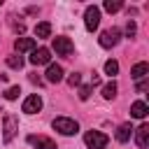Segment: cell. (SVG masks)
<instances>
[{
  "label": "cell",
  "instance_id": "cell-1",
  "mask_svg": "<svg viewBox=\"0 0 149 149\" xmlns=\"http://www.w3.org/2000/svg\"><path fill=\"white\" fill-rule=\"evenodd\" d=\"M16 130H19V119L14 114H5V119H2V140H5V144L14 140Z\"/></svg>",
  "mask_w": 149,
  "mask_h": 149
},
{
  "label": "cell",
  "instance_id": "cell-2",
  "mask_svg": "<svg viewBox=\"0 0 149 149\" xmlns=\"http://www.w3.org/2000/svg\"><path fill=\"white\" fill-rule=\"evenodd\" d=\"M54 128L61 133V135H74L79 130V123L74 119H68V116H58L54 119Z\"/></svg>",
  "mask_w": 149,
  "mask_h": 149
},
{
  "label": "cell",
  "instance_id": "cell-3",
  "mask_svg": "<svg viewBox=\"0 0 149 149\" xmlns=\"http://www.w3.org/2000/svg\"><path fill=\"white\" fill-rule=\"evenodd\" d=\"M84 142H86L88 149H105L107 147V135L100 133V130H88L84 135Z\"/></svg>",
  "mask_w": 149,
  "mask_h": 149
},
{
  "label": "cell",
  "instance_id": "cell-4",
  "mask_svg": "<svg viewBox=\"0 0 149 149\" xmlns=\"http://www.w3.org/2000/svg\"><path fill=\"white\" fill-rule=\"evenodd\" d=\"M119 40H121V30H119V28H107V30H102V35L98 37L100 47H105V49L119 44Z\"/></svg>",
  "mask_w": 149,
  "mask_h": 149
},
{
  "label": "cell",
  "instance_id": "cell-5",
  "mask_svg": "<svg viewBox=\"0 0 149 149\" xmlns=\"http://www.w3.org/2000/svg\"><path fill=\"white\" fill-rule=\"evenodd\" d=\"M84 23H86V30H91V33L98 28V23H100V9H98L95 5L86 7V14H84Z\"/></svg>",
  "mask_w": 149,
  "mask_h": 149
},
{
  "label": "cell",
  "instance_id": "cell-6",
  "mask_svg": "<svg viewBox=\"0 0 149 149\" xmlns=\"http://www.w3.org/2000/svg\"><path fill=\"white\" fill-rule=\"evenodd\" d=\"M54 51L58 54V56H70L72 51H74V44L70 42V37H54Z\"/></svg>",
  "mask_w": 149,
  "mask_h": 149
},
{
  "label": "cell",
  "instance_id": "cell-7",
  "mask_svg": "<svg viewBox=\"0 0 149 149\" xmlns=\"http://www.w3.org/2000/svg\"><path fill=\"white\" fill-rule=\"evenodd\" d=\"M51 61V51L47 47H40V49H33V56H30V63L33 65H47Z\"/></svg>",
  "mask_w": 149,
  "mask_h": 149
},
{
  "label": "cell",
  "instance_id": "cell-8",
  "mask_svg": "<svg viewBox=\"0 0 149 149\" xmlns=\"http://www.w3.org/2000/svg\"><path fill=\"white\" fill-rule=\"evenodd\" d=\"M28 142L35 147V149H56V142L44 137V135H28Z\"/></svg>",
  "mask_w": 149,
  "mask_h": 149
},
{
  "label": "cell",
  "instance_id": "cell-9",
  "mask_svg": "<svg viewBox=\"0 0 149 149\" xmlns=\"http://www.w3.org/2000/svg\"><path fill=\"white\" fill-rule=\"evenodd\" d=\"M42 109V98L35 93V95H28L26 100H23V112L26 114H35V112H40Z\"/></svg>",
  "mask_w": 149,
  "mask_h": 149
},
{
  "label": "cell",
  "instance_id": "cell-10",
  "mask_svg": "<svg viewBox=\"0 0 149 149\" xmlns=\"http://www.w3.org/2000/svg\"><path fill=\"white\" fill-rule=\"evenodd\" d=\"M135 142L140 149H147L149 147V123H142L137 130H135Z\"/></svg>",
  "mask_w": 149,
  "mask_h": 149
},
{
  "label": "cell",
  "instance_id": "cell-11",
  "mask_svg": "<svg viewBox=\"0 0 149 149\" xmlns=\"http://www.w3.org/2000/svg\"><path fill=\"white\" fill-rule=\"evenodd\" d=\"M14 49H16L19 54H23V51H33V49H35V40H33V37H16Z\"/></svg>",
  "mask_w": 149,
  "mask_h": 149
},
{
  "label": "cell",
  "instance_id": "cell-12",
  "mask_svg": "<svg viewBox=\"0 0 149 149\" xmlns=\"http://www.w3.org/2000/svg\"><path fill=\"white\" fill-rule=\"evenodd\" d=\"M47 81H51V84H58V81H63V68L51 63V65L47 68Z\"/></svg>",
  "mask_w": 149,
  "mask_h": 149
},
{
  "label": "cell",
  "instance_id": "cell-13",
  "mask_svg": "<svg viewBox=\"0 0 149 149\" xmlns=\"http://www.w3.org/2000/svg\"><path fill=\"white\" fill-rule=\"evenodd\" d=\"M147 72H149V63H144V61H142V63H135V65L130 68V77H133V79H137V81H140V79H144V77H147Z\"/></svg>",
  "mask_w": 149,
  "mask_h": 149
},
{
  "label": "cell",
  "instance_id": "cell-14",
  "mask_svg": "<svg viewBox=\"0 0 149 149\" xmlns=\"http://www.w3.org/2000/svg\"><path fill=\"white\" fill-rule=\"evenodd\" d=\"M147 112H149V107H147V102H142V100H135V102L130 105V116H135V119H144Z\"/></svg>",
  "mask_w": 149,
  "mask_h": 149
},
{
  "label": "cell",
  "instance_id": "cell-15",
  "mask_svg": "<svg viewBox=\"0 0 149 149\" xmlns=\"http://www.w3.org/2000/svg\"><path fill=\"white\" fill-rule=\"evenodd\" d=\"M130 133H133V126L130 123H121L119 130H116V140L119 142H128L130 140Z\"/></svg>",
  "mask_w": 149,
  "mask_h": 149
},
{
  "label": "cell",
  "instance_id": "cell-16",
  "mask_svg": "<svg viewBox=\"0 0 149 149\" xmlns=\"http://www.w3.org/2000/svg\"><path fill=\"white\" fill-rule=\"evenodd\" d=\"M35 35H37V37H49V35H51V23H49V21L37 23V26H35Z\"/></svg>",
  "mask_w": 149,
  "mask_h": 149
},
{
  "label": "cell",
  "instance_id": "cell-17",
  "mask_svg": "<svg viewBox=\"0 0 149 149\" xmlns=\"http://www.w3.org/2000/svg\"><path fill=\"white\" fill-rule=\"evenodd\" d=\"M114 95H116V81L105 84V86H102V98H105V100H112Z\"/></svg>",
  "mask_w": 149,
  "mask_h": 149
},
{
  "label": "cell",
  "instance_id": "cell-18",
  "mask_svg": "<svg viewBox=\"0 0 149 149\" xmlns=\"http://www.w3.org/2000/svg\"><path fill=\"white\" fill-rule=\"evenodd\" d=\"M121 7H123V2H121V0H105V9H107V12H112V14H114V12H119Z\"/></svg>",
  "mask_w": 149,
  "mask_h": 149
},
{
  "label": "cell",
  "instance_id": "cell-19",
  "mask_svg": "<svg viewBox=\"0 0 149 149\" xmlns=\"http://www.w3.org/2000/svg\"><path fill=\"white\" fill-rule=\"evenodd\" d=\"M7 65L14 68V70H21L23 68V58L21 56H7Z\"/></svg>",
  "mask_w": 149,
  "mask_h": 149
},
{
  "label": "cell",
  "instance_id": "cell-20",
  "mask_svg": "<svg viewBox=\"0 0 149 149\" xmlns=\"http://www.w3.org/2000/svg\"><path fill=\"white\" fill-rule=\"evenodd\" d=\"M105 72H107V74H116V72H119V63H116L114 58H109V61L105 63Z\"/></svg>",
  "mask_w": 149,
  "mask_h": 149
},
{
  "label": "cell",
  "instance_id": "cell-21",
  "mask_svg": "<svg viewBox=\"0 0 149 149\" xmlns=\"http://www.w3.org/2000/svg\"><path fill=\"white\" fill-rule=\"evenodd\" d=\"M19 93H21V88H19V86H9V88L5 91V98H7V100H16V98H19Z\"/></svg>",
  "mask_w": 149,
  "mask_h": 149
},
{
  "label": "cell",
  "instance_id": "cell-22",
  "mask_svg": "<svg viewBox=\"0 0 149 149\" xmlns=\"http://www.w3.org/2000/svg\"><path fill=\"white\" fill-rule=\"evenodd\" d=\"M79 81H81V77H79L77 72H72V74L68 77V84H70V86H79Z\"/></svg>",
  "mask_w": 149,
  "mask_h": 149
},
{
  "label": "cell",
  "instance_id": "cell-23",
  "mask_svg": "<svg viewBox=\"0 0 149 149\" xmlns=\"http://www.w3.org/2000/svg\"><path fill=\"white\" fill-rule=\"evenodd\" d=\"M88 95H91V86H81V88H79V98H81V100H86Z\"/></svg>",
  "mask_w": 149,
  "mask_h": 149
},
{
  "label": "cell",
  "instance_id": "cell-24",
  "mask_svg": "<svg viewBox=\"0 0 149 149\" xmlns=\"http://www.w3.org/2000/svg\"><path fill=\"white\" fill-rule=\"evenodd\" d=\"M135 30H137V28H135V21H128V26H126V33H128V37H133V35H135Z\"/></svg>",
  "mask_w": 149,
  "mask_h": 149
},
{
  "label": "cell",
  "instance_id": "cell-25",
  "mask_svg": "<svg viewBox=\"0 0 149 149\" xmlns=\"http://www.w3.org/2000/svg\"><path fill=\"white\" fill-rule=\"evenodd\" d=\"M28 79H30V81H33V84H37V86H42V79H40V77H37V74H35V72H33V74H30V77H28Z\"/></svg>",
  "mask_w": 149,
  "mask_h": 149
},
{
  "label": "cell",
  "instance_id": "cell-26",
  "mask_svg": "<svg viewBox=\"0 0 149 149\" xmlns=\"http://www.w3.org/2000/svg\"><path fill=\"white\" fill-rule=\"evenodd\" d=\"M91 84H93V86H98V84H100V77H98L95 72H93V77H91Z\"/></svg>",
  "mask_w": 149,
  "mask_h": 149
},
{
  "label": "cell",
  "instance_id": "cell-27",
  "mask_svg": "<svg viewBox=\"0 0 149 149\" xmlns=\"http://www.w3.org/2000/svg\"><path fill=\"white\" fill-rule=\"evenodd\" d=\"M137 91L144 93V91H147V81H140V84H137Z\"/></svg>",
  "mask_w": 149,
  "mask_h": 149
}]
</instances>
